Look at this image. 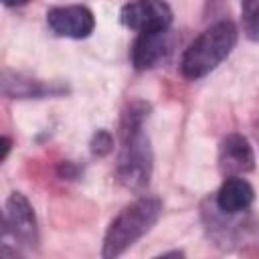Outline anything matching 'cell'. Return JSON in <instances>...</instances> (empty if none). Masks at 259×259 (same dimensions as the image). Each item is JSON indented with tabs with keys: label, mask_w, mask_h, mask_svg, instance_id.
I'll return each instance as SVG.
<instances>
[{
	"label": "cell",
	"mask_w": 259,
	"mask_h": 259,
	"mask_svg": "<svg viewBox=\"0 0 259 259\" xmlns=\"http://www.w3.org/2000/svg\"><path fill=\"white\" fill-rule=\"evenodd\" d=\"M172 45H174V36L168 28L156 32H140L130 49V59L134 69L148 71L156 67L160 61H164L170 55Z\"/></svg>",
	"instance_id": "cell-7"
},
{
	"label": "cell",
	"mask_w": 259,
	"mask_h": 259,
	"mask_svg": "<svg viewBox=\"0 0 259 259\" xmlns=\"http://www.w3.org/2000/svg\"><path fill=\"white\" fill-rule=\"evenodd\" d=\"M172 8L164 0H130L121 6L119 20L136 32L166 30L172 24Z\"/></svg>",
	"instance_id": "cell-5"
},
{
	"label": "cell",
	"mask_w": 259,
	"mask_h": 259,
	"mask_svg": "<svg viewBox=\"0 0 259 259\" xmlns=\"http://www.w3.org/2000/svg\"><path fill=\"white\" fill-rule=\"evenodd\" d=\"M91 154L93 156H107L113 150V136L107 130H97L91 138Z\"/></svg>",
	"instance_id": "cell-12"
},
{
	"label": "cell",
	"mask_w": 259,
	"mask_h": 259,
	"mask_svg": "<svg viewBox=\"0 0 259 259\" xmlns=\"http://www.w3.org/2000/svg\"><path fill=\"white\" fill-rule=\"evenodd\" d=\"M2 235L12 237L18 247L34 251L38 247V223L34 208L22 192H12L4 204Z\"/></svg>",
	"instance_id": "cell-4"
},
{
	"label": "cell",
	"mask_w": 259,
	"mask_h": 259,
	"mask_svg": "<svg viewBox=\"0 0 259 259\" xmlns=\"http://www.w3.org/2000/svg\"><path fill=\"white\" fill-rule=\"evenodd\" d=\"M47 24L57 36L87 38L95 28V16L87 6H55L47 12Z\"/></svg>",
	"instance_id": "cell-6"
},
{
	"label": "cell",
	"mask_w": 259,
	"mask_h": 259,
	"mask_svg": "<svg viewBox=\"0 0 259 259\" xmlns=\"http://www.w3.org/2000/svg\"><path fill=\"white\" fill-rule=\"evenodd\" d=\"M150 113V105L146 101H132L123 113L119 123V152L115 174L121 186L134 192H142L152 178L154 154L150 146V138L144 130V121Z\"/></svg>",
	"instance_id": "cell-1"
},
{
	"label": "cell",
	"mask_w": 259,
	"mask_h": 259,
	"mask_svg": "<svg viewBox=\"0 0 259 259\" xmlns=\"http://www.w3.org/2000/svg\"><path fill=\"white\" fill-rule=\"evenodd\" d=\"M0 144H2V154H0V160L4 162V160L8 158V154H10V148H12V140H10L8 136H2V138H0Z\"/></svg>",
	"instance_id": "cell-13"
},
{
	"label": "cell",
	"mask_w": 259,
	"mask_h": 259,
	"mask_svg": "<svg viewBox=\"0 0 259 259\" xmlns=\"http://www.w3.org/2000/svg\"><path fill=\"white\" fill-rule=\"evenodd\" d=\"M255 200L253 186L241 176H229L214 196V206L223 214H239L247 210Z\"/></svg>",
	"instance_id": "cell-10"
},
{
	"label": "cell",
	"mask_w": 259,
	"mask_h": 259,
	"mask_svg": "<svg viewBox=\"0 0 259 259\" xmlns=\"http://www.w3.org/2000/svg\"><path fill=\"white\" fill-rule=\"evenodd\" d=\"M28 0H2V4L4 6H8V8H18V6H24Z\"/></svg>",
	"instance_id": "cell-14"
},
{
	"label": "cell",
	"mask_w": 259,
	"mask_h": 259,
	"mask_svg": "<svg viewBox=\"0 0 259 259\" xmlns=\"http://www.w3.org/2000/svg\"><path fill=\"white\" fill-rule=\"evenodd\" d=\"M239 30L233 20H219L202 30L182 53L180 73L184 79L196 81L214 71L235 49Z\"/></svg>",
	"instance_id": "cell-2"
},
{
	"label": "cell",
	"mask_w": 259,
	"mask_h": 259,
	"mask_svg": "<svg viewBox=\"0 0 259 259\" xmlns=\"http://www.w3.org/2000/svg\"><path fill=\"white\" fill-rule=\"evenodd\" d=\"M241 24L245 36L259 42V0H241Z\"/></svg>",
	"instance_id": "cell-11"
},
{
	"label": "cell",
	"mask_w": 259,
	"mask_h": 259,
	"mask_svg": "<svg viewBox=\"0 0 259 259\" xmlns=\"http://www.w3.org/2000/svg\"><path fill=\"white\" fill-rule=\"evenodd\" d=\"M162 202L156 196H140L127 204L107 227L101 247L103 259H115L138 243L160 219Z\"/></svg>",
	"instance_id": "cell-3"
},
{
	"label": "cell",
	"mask_w": 259,
	"mask_h": 259,
	"mask_svg": "<svg viewBox=\"0 0 259 259\" xmlns=\"http://www.w3.org/2000/svg\"><path fill=\"white\" fill-rule=\"evenodd\" d=\"M2 95L10 99H42L67 93V87L61 83H47L42 79H32L20 73L2 71Z\"/></svg>",
	"instance_id": "cell-8"
},
{
	"label": "cell",
	"mask_w": 259,
	"mask_h": 259,
	"mask_svg": "<svg viewBox=\"0 0 259 259\" xmlns=\"http://www.w3.org/2000/svg\"><path fill=\"white\" fill-rule=\"evenodd\" d=\"M219 166L229 176H239L255 168V154L243 134H229L219 146Z\"/></svg>",
	"instance_id": "cell-9"
}]
</instances>
